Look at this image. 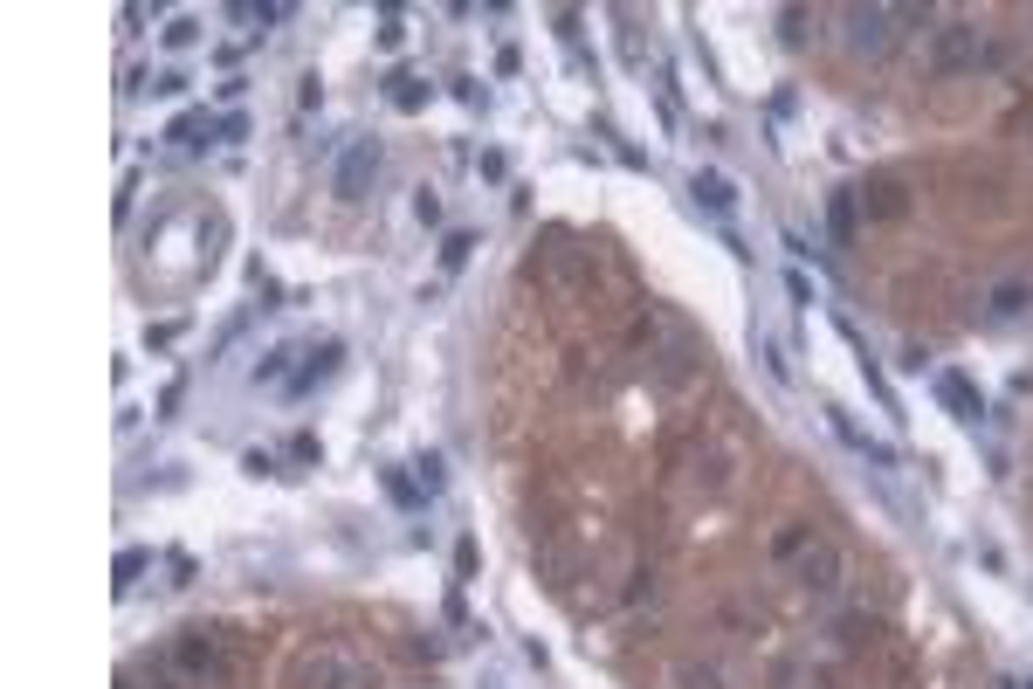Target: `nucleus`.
I'll list each match as a JSON object with an SVG mask.
<instances>
[{"instance_id":"nucleus-1","label":"nucleus","mask_w":1033,"mask_h":689,"mask_svg":"<svg viewBox=\"0 0 1033 689\" xmlns=\"http://www.w3.org/2000/svg\"><path fill=\"white\" fill-rule=\"evenodd\" d=\"M372 173H379V145L372 138H345V152L331 159V193L345 207H359L365 193H372Z\"/></svg>"},{"instance_id":"nucleus-2","label":"nucleus","mask_w":1033,"mask_h":689,"mask_svg":"<svg viewBox=\"0 0 1033 689\" xmlns=\"http://www.w3.org/2000/svg\"><path fill=\"white\" fill-rule=\"evenodd\" d=\"M841 21H848V49L882 56V49H889V21H903V14H896V7H848Z\"/></svg>"},{"instance_id":"nucleus-3","label":"nucleus","mask_w":1033,"mask_h":689,"mask_svg":"<svg viewBox=\"0 0 1033 689\" xmlns=\"http://www.w3.org/2000/svg\"><path fill=\"white\" fill-rule=\"evenodd\" d=\"M338 359H345V345H338V338H324V345H310V352H304V366H297V373L283 379V393H290V400H304L310 386H324V379L338 373Z\"/></svg>"},{"instance_id":"nucleus-4","label":"nucleus","mask_w":1033,"mask_h":689,"mask_svg":"<svg viewBox=\"0 0 1033 689\" xmlns=\"http://www.w3.org/2000/svg\"><path fill=\"white\" fill-rule=\"evenodd\" d=\"M978 56H985V42H978V28H937V49H930V63L944 69H978Z\"/></svg>"},{"instance_id":"nucleus-5","label":"nucleus","mask_w":1033,"mask_h":689,"mask_svg":"<svg viewBox=\"0 0 1033 689\" xmlns=\"http://www.w3.org/2000/svg\"><path fill=\"white\" fill-rule=\"evenodd\" d=\"M1033 311V283H992L985 290V317L992 324H1013V317H1027Z\"/></svg>"},{"instance_id":"nucleus-6","label":"nucleus","mask_w":1033,"mask_h":689,"mask_svg":"<svg viewBox=\"0 0 1033 689\" xmlns=\"http://www.w3.org/2000/svg\"><path fill=\"white\" fill-rule=\"evenodd\" d=\"M937 400H944L958 421H978V414H985V400H978V386L965 373H937Z\"/></svg>"},{"instance_id":"nucleus-7","label":"nucleus","mask_w":1033,"mask_h":689,"mask_svg":"<svg viewBox=\"0 0 1033 689\" xmlns=\"http://www.w3.org/2000/svg\"><path fill=\"white\" fill-rule=\"evenodd\" d=\"M689 193H696V207H703V214H717V221L737 207V187H730L724 173H696V180H689Z\"/></svg>"},{"instance_id":"nucleus-8","label":"nucleus","mask_w":1033,"mask_h":689,"mask_svg":"<svg viewBox=\"0 0 1033 689\" xmlns=\"http://www.w3.org/2000/svg\"><path fill=\"white\" fill-rule=\"evenodd\" d=\"M145 565H152V552H138V545H131V552H118V565H111V572H118V593H124V586H138V572H145Z\"/></svg>"},{"instance_id":"nucleus-9","label":"nucleus","mask_w":1033,"mask_h":689,"mask_svg":"<svg viewBox=\"0 0 1033 689\" xmlns=\"http://www.w3.org/2000/svg\"><path fill=\"white\" fill-rule=\"evenodd\" d=\"M469 249H476V235H462V228H455V235L441 242V269H462V262H469Z\"/></svg>"},{"instance_id":"nucleus-10","label":"nucleus","mask_w":1033,"mask_h":689,"mask_svg":"<svg viewBox=\"0 0 1033 689\" xmlns=\"http://www.w3.org/2000/svg\"><path fill=\"white\" fill-rule=\"evenodd\" d=\"M193 42H200V21H193V14L166 21V49H193Z\"/></svg>"},{"instance_id":"nucleus-11","label":"nucleus","mask_w":1033,"mask_h":689,"mask_svg":"<svg viewBox=\"0 0 1033 689\" xmlns=\"http://www.w3.org/2000/svg\"><path fill=\"white\" fill-rule=\"evenodd\" d=\"M200 131H207V111H186V118L166 131V138H173V145H200Z\"/></svg>"},{"instance_id":"nucleus-12","label":"nucleus","mask_w":1033,"mask_h":689,"mask_svg":"<svg viewBox=\"0 0 1033 689\" xmlns=\"http://www.w3.org/2000/svg\"><path fill=\"white\" fill-rule=\"evenodd\" d=\"M393 83H400V90H393L400 111H421V104H427V83H414V76H393Z\"/></svg>"},{"instance_id":"nucleus-13","label":"nucleus","mask_w":1033,"mask_h":689,"mask_svg":"<svg viewBox=\"0 0 1033 689\" xmlns=\"http://www.w3.org/2000/svg\"><path fill=\"white\" fill-rule=\"evenodd\" d=\"M414 469H421V490H427V497H434V490H441V483H448V469H441V455H421V462H414Z\"/></svg>"},{"instance_id":"nucleus-14","label":"nucleus","mask_w":1033,"mask_h":689,"mask_svg":"<svg viewBox=\"0 0 1033 689\" xmlns=\"http://www.w3.org/2000/svg\"><path fill=\"white\" fill-rule=\"evenodd\" d=\"M386 490H393V503H407V510H421V490H414L407 476H386Z\"/></svg>"},{"instance_id":"nucleus-15","label":"nucleus","mask_w":1033,"mask_h":689,"mask_svg":"<svg viewBox=\"0 0 1033 689\" xmlns=\"http://www.w3.org/2000/svg\"><path fill=\"white\" fill-rule=\"evenodd\" d=\"M414 221H427V228H434V221H441V200H434V193H414Z\"/></svg>"}]
</instances>
